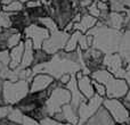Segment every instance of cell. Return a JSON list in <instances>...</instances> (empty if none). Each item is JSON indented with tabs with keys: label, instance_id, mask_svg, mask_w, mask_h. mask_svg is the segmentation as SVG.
<instances>
[{
	"label": "cell",
	"instance_id": "obj_1",
	"mask_svg": "<svg viewBox=\"0 0 130 125\" xmlns=\"http://www.w3.org/2000/svg\"><path fill=\"white\" fill-rule=\"evenodd\" d=\"M87 33L94 38L92 48L101 50L104 55L119 52L120 43L123 34V32H121L120 30L113 29L104 23L98 22L96 26Z\"/></svg>",
	"mask_w": 130,
	"mask_h": 125
},
{
	"label": "cell",
	"instance_id": "obj_2",
	"mask_svg": "<svg viewBox=\"0 0 130 125\" xmlns=\"http://www.w3.org/2000/svg\"><path fill=\"white\" fill-rule=\"evenodd\" d=\"M91 78L106 87V98L123 99L129 92V84L124 78L115 77L106 68H99L91 73Z\"/></svg>",
	"mask_w": 130,
	"mask_h": 125
},
{
	"label": "cell",
	"instance_id": "obj_3",
	"mask_svg": "<svg viewBox=\"0 0 130 125\" xmlns=\"http://www.w3.org/2000/svg\"><path fill=\"white\" fill-rule=\"evenodd\" d=\"M30 80L5 81L4 100L7 106H17L30 93Z\"/></svg>",
	"mask_w": 130,
	"mask_h": 125
},
{
	"label": "cell",
	"instance_id": "obj_4",
	"mask_svg": "<svg viewBox=\"0 0 130 125\" xmlns=\"http://www.w3.org/2000/svg\"><path fill=\"white\" fill-rule=\"evenodd\" d=\"M71 102V92L66 87L55 83L50 90L49 97L45 106V112L47 116H54L59 113L65 105Z\"/></svg>",
	"mask_w": 130,
	"mask_h": 125
},
{
	"label": "cell",
	"instance_id": "obj_5",
	"mask_svg": "<svg viewBox=\"0 0 130 125\" xmlns=\"http://www.w3.org/2000/svg\"><path fill=\"white\" fill-rule=\"evenodd\" d=\"M103 107L108 112L118 125L130 124V112L122 99H111L105 98L103 102Z\"/></svg>",
	"mask_w": 130,
	"mask_h": 125
},
{
	"label": "cell",
	"instance_id": "obj_6",
	"mask_svg": "<svg viewBox=\"0 0 130 125\" xmlns=\"http://www.w3.org/2000/svg\"><path fill=\"white\" fill-rule=\"evenodd\" d=\"M70 35L71 34L64 30H57L55 32H52L50 36L43 42L42 49L50 56H54L59 51H63Z\"/></svg>",
	"mask_w": 130,
	"mask_h": 125
},
{
	"label": "cell",
	"instance_id": "obj_7",
	"mask_svg": "<svg viewBox=\"0 0 130 125\" xmlns=\"http://www.w3.org/2000/svg\"><path fill=\"white\" fill-rule=\"evenodd\" d=\"M103 97L95 94L91 99L86 100L85 102H82L78 108V115H79V124L78 125H85L103 107V102H104Z\"/></svg>",
	"mask_w": 130,
	"mask_h": 125
},
{
	"label": "cell",
	"instance_id": "obj_8",
	"mask_svg": "<svg viewBox=\"0 0 130 125\" xmlns=\"http://www.w3.org/2000/svg\"><path fill=\"white\" fill-rule=\"evenodd\" d=\"M103 67L112 73L115 77L126 78L127 75V62L123 60L119 52L110 54L104 56Z\"/></svg>",
	"mask_w": 130,
	"mask_h": 125
},
{
	"label": "cell",
	"instance_id": "obj_9",
	"mask_svg": "<svg viewBox=\"0 0 130 125\" xmlns=\"http://www.w3.org/2000/svg\"><path fill=\"white\" fill-rule=\"evenodd\" d=\"M25 39H30L33 42L34 49H41L42 45L50 36V31L41 26L38 23H32L23 31Z\"/></svg>",
	"mask_w": 130,
	"mask_h": 125
},
{
	"label": "cell",
	"instance_id": "obj_10",
	"mask_svg": "<svg viewBox=\"0 0 130 125\" xmlns=\"http://www.w3.org/2000/svg\"><path fill=\"white\" fill-rule=\"evenodd\" d=\"M56 83L55 77L47 73H40L33 75L30 82V93H38V92L47 91Z\"/></svg>",
	"mask_w": 130,
	"mask_h": 125
},
{
	"label": "cell",
	"instance_id": "obj_11",
	"mask_svg": "<svg viewBox=\"0 0 130 125\" xmlns=\"http://www.w3.org/2000/svg\"><path fill=\"white\" fill-rule=\"evenodd\" d=\"M76 76V83H78V88L80 90V92L85 96V98L87 100L91 99L92 97L96 94L94 88V80L91 78L90 75H86L82 72H78L75 74Z\"/></svg>",
	"mask_w": 130,
	"mask_h": 125
},
{
	"label": "cell",
	"instance_id": "obj_12",
	"mask_svg": "<svg viewBox=\"0 0 130 125\" xmlns=\"http://www.w3.org/2000/svg\"><path fill=\"white\" fill-rule=\"evenodd\" d=\"M55 119L61 122H65L72 125H78L79 124V115H78V108H75L71 102L65 105L62 110L54 116Z\"/></svg>",
	"mask_w": 130,
	"mask_h": 125
},
{
	"label": "cell",
	"instance_id": "obj_13",
	"mask_svg": "<svg viewBox=\"0 0 130 125\" xmlns=\"http://www.w3.org/2000/svg\"><path fill=\"white\" fill-rule=\"evenodd\" d=\"M85 125H118L108 112L102 107Z\"/></svg>",
	"mask_w": 130,
	"mask_h": 125
},
{
	"label": "cell",
	"instance_id": "obj_14",
	"mask_svg": "<svg viewBox=\"0 0 130 125\" xmlns=\"http://www.w3.org/2000/svg\"><path fill=\"white\" fill-rule=\"evenodd\" d=\"M66 88L69 89V91L71 92V103L75 108H79V106H80L81 103L85 102V101L87 100V99L85 98V96H83V94L80 92L79 88H78V83H76V76H75V74L72 76L71 81H70L69 84L66 85Z\"/></svg>",
	"mask_w": 130,
	"mask_h": 125
},
{
	"label": "cell",
	"instance_id": "obj_15",
	"mask_svg": "<svg viewBox=\"0 0 130 125\" xmlns=\"http://www.w3.org/2000/svg\"><path fill=\"white\" fill-rule=\"evenodd\" d=\"M98 23V19L90 15L89 13H85L78 23H74V31H80L81 33H87L91 29H94Z\"/></svg>",
	"mask_w": 130,
	"mask_h": 125
},
{
	"label": "cell",
	"instance_id": "obj_16",
	"mask_svg": "<svg viewBox=\"0 0 130 125\" xmlns=\"http://www.w3.org/2000/svg\"><path fill=\"white\" fill-rule=\"evenodd\" d=\"M126 18H127V11L126 13L111 11L110 15L106 18V20L104 22V24L121 31V29H123V27L126 29Z\"/></svg>",
	"mask_w": 130,
	"mask_h": 125
},
{
	"label": "cell",
	"instance_id": "obj_17",
	"mask_svg": "<svg viewBox=\"0 0 130 125\" xmlns=\"http://www.w3.org/2000/svg\"><path fill=\"white\" fill-rule=\"evenodd\" d=\"M24 55H23L22 64L18 68H31L34 64V46L30 39H25L24 41Z\"/></svg>",
	"mask_w": 130,
	"mask_h": 125
},
{
	"label": "cell",
	"instance_id": "obj_18",
	"mask_svg": "<svg viewBox=\"0 0 130 125\" xmlns=\"http://www.w3.org/2000/svg\"><path fill=\"white\" fill-rule=\"evenodd\" d=\"M24 41L20 43L18 46L14 47L13 49L9 50L10 54V64H9V68L10 69H16L21 66L23 59V55H24Z\"/></svg>",
	"mask_w": 130,
	"mask_h": 125
},
{
	"label": "cell",
	"instance_id": "obj_19",
	"mask_svg": "<svg viewBox=\"0 0 130 125\" xmlns=\"http://www.w3.org/2000/svg\"><path fill=\"white\" fill-rule=\"evenodd\" d=\"M119 54L121 55V57L127 64H130V29L124 30L123 34H122Z\"/></svg>",
	"mask_w": 130,
	"mask_h": 125
},
{
	"label": "cell",
	"instance_id": "obj_20",
	"mask_svg": "<svg viewBox=\"0 0 130 125\" xmlns=\"http://www.w3.org/2000/svg\"><path fill=\"white\" fill-rule=\"evenodd\" d=\"M81 34L82 33H81L80 31H74L73 33L70 35L69 40H67V42H66V46H65V48H64V51L73 52V51H76V50H78Z\"/></svg>",
	"mask_w": 130,
	"mask_h": 125
},
{
	"label": "cell",
	"instance_id": "obj_21",
	"mask_svg": "<svg viewBox=\"0 0 130 125\" xmlns=\"http://www.w3.org/2000/svg\"><path fill=\"white\" fill-rule=\"evenodd\" d=\"M37 23H38V24H40L41 26L46 27L47 30H49L50 33H52V32L57 31V30H59L58 29V25H57V23H56V20H55L52 16H46V17L40 18V19H39Z\"/></svg>",
	"mask_w": 130,
	"mask_h": 125
},
{
	"label": "cell",
	"instance_id": "obj_22",
	"mask_svg": "<svg viewBox=\"0 0 130 125\" xmlns=\"http://www.w3.org/2000/svg\"><path fill=\"white\" fill-rule=\"evenodd\" d=\"M2 10L10 14H15L24 10V6H23V2L21 0H15V1L10 2V4L2 5Z\"/></svg>",
	"mask_w": 130,
	"mask_h": 125
},
{
	"label": "cell",
	"instance_id": "obj_23",
	"mask_svg": "<svg viewBox=\"0 0 130 125\" xmlns=\"http://www.w3.org/2000/svg\"><path fill=\"white\" fill-rule=\"evenodd\" d=\"M13 27V22H11V14L7 11H0V32L4 30Z\"/></svg>",
	"mask_w": 130,
	"mask_h": 125
},
{
	"label": "cell",
	"instance_id": "obj_24",
	"mask_svg": "<svg viewBox=\"0 0 130 125\" xmlns=\"http://www.w3.org/2000/svg\"><path fill=\"white\" fill-rule=\"evenodd\" d=\"M50 58H52V56L49 54H47L42 48L41 49H36V51H34V64L33 65L47 62L50 60Z\"/></svg>",
	"mask_w": 130,
	"mask_h": 125
},
{
	"label": "cell",
	"instance_id": "obj_25",
	"mask_svg": "<svg viewBox=\"0 0 130 125\" xmlns=\"http://www.w3.org/2000/svg\"><path fill=\"white\" fill-rule=\"evenodd\" d=\"M40 124L41 125H72L69 123H65V122L57 121V119H55L52 116H46L45 118L40 121Z\"/></svg>",
	"mask_w": 130,
	"mask_h": 125
},
{
	"label": "cell",
	"instance_id": "obj_26",
	"mask_svg": "<svg viewBox=\"0 0 130 125\" xmlns=\"http://www.w3.org/2000/svg\"><path fill=\"white\" fill-rule=\"evenodd\" d=\"M94 88H95V92H96V94L103 97V98H106V87L105 85L102 84V83H99V82L94 81Z\"/></svg>",
	"mask_w": 130,
	"mask_h": 125
},
{
	"label": "cell",
	"instance_id": "obj_27",
	"mask_svg": "<svg viewBox=\"0 0 130 125\" xmlns=\"http://www.w3.org/2000/svg\"><path fill=\"white\" fill-rule=\"evenodd\" d=\"M21 125H41V124H40V121L24 114V117H23V121Z\"/></svg>",
	"mask_w": 130,
	"mask_h": 125
},
{
	"label": "cell",
	"instance_id": "obj_28",
	"mask_svg": "<svg viewBox=\"0 0 130 125\" xmlns=\"http://www.w3.org/2000/svg\"><path fill=\"white\" fill-rule=\"evenodd\" d=\"M74 75V74H73ZM72 74H64V75H62L61 77L57 80V83L58 84H61V85H64V87H66L67 84H69V82L71 81V78H72Z\"/></svg>",
	"mask_w": 130,
	"mask_h": 125
},
{
	"label": "cell",
	"instance_id": "obj_29",
	"mask_svg": "<svg viewBox=\"0 0 130 125\" xmlns=\"http://www.w3.org/2000/svg\"><path fill=\"white\" fill-rule=\"evenodd\" d=\"M42 6V2L41 0H36V1H29L25 4V8H37V7Z\"/></svg>",
	"mask_w": 130,
	"mask_h": 125
},
{
	"label": "cell",
	"instance_id": "obj_30",
	"mask_svg": "<svg viewBox=\"0 0 130 125\" xmlns=\"http://www.w3.org/2000/svg\"><path fill=\"white\" fill-rule=\"evenodd\" d=\"M0 125H21L18 123H15V122L10 121V119H8L7 117H4V118L0 119Z\"/></svg>",
	"mask_w": 130,
	"mask_h": 125
},
{
	"label": "cell",
	"instance_id": "obj_31",
	"mask_svg": "<svg viewBox=\"0 0 130 125\" xmlns=\"http://www.w3.org/2000/svg\"><path fill=\"white\" fill-rule=\"evenodd\" d=\"M15 1V0H1V5H7V4H10V2Z\"/></svg>",
	"mask_w": 130,
	"mask_h": 125
},
{
	"label": "cell",
	"instance_id": "obj_32",
	"mask_svg": "<svg viewBox=\"0 0 130 125\" xmlns=\"http://www.w3.org/2000/svg\"><path fill=\"white\" fill-rule=\"evenodd\" d=\"M5 68H6V66H5V65H4V64H2V62H1V61H0V73H1V72H2V71H4V69H5Z\"/></svg>",
	"mask_w": 130,
	"mask_h": 125
},
{
	"label": "cell",
	"instance_id": "obj_33",
	"mask_svg": "<svg viewBox=\"0 0 130 125\" xmlns=\"http://www.w3.org/2000/svg\"><path fill=\"white\" fill-rule=\"evenodd\" d=\"M21 1H22L23 4H26V2H29V1H36V0H21Z\"/></svg>",
	"mask_w": 130,
	"mask_h": 125
},
{
	"label": "cell",
	"instance_id": "obj_34",
	"mask_svg": "<svg viewBox=\"0 0 130 125\" xmlns=\"http://www.w3.org/2000/svg\"><path fill=\"white\" fill-rule=\"evenodd\" d=\"M121 125H130V124H121Z\"/></svg>",
	"mask_w": 130,
	"mask_h": 125
},
{
	"label": "cell",
	"instance_id": "obj_35",
	"mask_svg": "<svg viewBox=\"0 0 130 125\" xmlns=\"http://www.w3.org/2000/svg\"><path fill=\"white\" fill-rule=\"evenodd\" d=\"M0 2H1V0H0Z\"/></svg>",
	"mask_w": 130,
	"mask_h": 125
}]
</instances>
